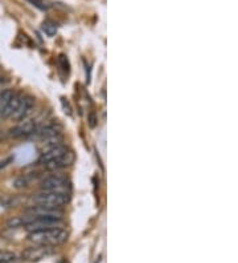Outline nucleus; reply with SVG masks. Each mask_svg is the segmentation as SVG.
Instances as JSON below:
<instances>
[{"label": "nucleus", "instance_id": "obj_1", "mask_svg": "<svg viewBox=\"0 0 238 263\" xmlns=\"http://www.w3.org/2000/svg\"><path fill=\"white\" fill-rule=\"evenodd\" d=\"M28 239L35 245L57 247L68 241V233L64 227H54V229H45V230L29 233Z\"/></svg>", "mask_w": 238, "mask_h": 263}, {"label": "nucleus", "instance_id": "obj_2", "mask_svg": "<svg viewBox=\"0 0 238 263\" xmlns=\"http://www.w3.org/2000/svg\"><path fill=\"white\" fill-rule=\"evenodd\" d=\"M69 201V193L65 191H49L43 190L33 197L35 205L39 206H47V208L60 209Z\"/></svg>", "mask_w": 238, "mask_h": 263}, {"label": "nucleus", "instance_id": "obj_3", "mask_svg": "<svg viewBox=\"0 0 238 263\" xmlns=\"http://www.w3.org/2000/svg\"><path fill=\"white\" fill-rule=\"evenodd\" d=\"M54 252H56V247L35 245L23 251L22 259L26 260V262H39V260H43L45 258H48V256L53 255Z\"/></svg>", "mask_w": 238, "mask_h": 263}, {"label": "nucleus", "instance_id": "obj_4", "mask_svg": "<svg viewBox=\"0 0 238 263\" xmlns=\"http://www.w3.org/2000/svg\"><path fill=\"white\" fill-rule=\"evenodd\" d=\"M41 189L49 190V191H65V193H68L69 182L65 175L60 174V173H54V174L48 175L43 179Z\"/></svg>", "mask_w": 238, "mask_h": 263}, {"label": "nucleus", "instance_id": "obj_5", "mask_svg": "<svg viewBox=\"0 0 238 263\" xmlns=\"http://www.w3.org/2000/svg\"><path fill=\"white\" fill-rule=\"evenodd\" d=\"M62 226H64L62 219L37 218V217H33L32 221H31L28 225H26L24 229H26L27 231H29V233H33V231H40V230H45V229H54V227H62Z\"/></svg>", "mask_w": 238, "mask_h": 263}, {"label": "nucleus", "instance_id": "obj_6", "mask_svg": "<svg viewBox=\"0 0 238 263\" xmlns=\"http://www.w3.org/2000/svg\"><path fill=\"white\" fill-rule=\"evenodd\" d=\"M37 129V122L35 120H22L20 124H18L16 126L10 130V136L12 139H23V137H28V136L33 135Z\"/></svg>", "mask_w": 238, "mask_h": 263}, {"label": "nucleus", "instance_id": "obj_7", "mask_svg": "<svg viewBox=\"0 0 238 263\" xmlns=\"http://www.w3.org/2000/svg\"><path fill=\"white\" fill-rule=\"evenodd\" d=\"M27 213H29L31 216L37 217V218H56V219H62V212L60 209L56 208H47V206H32L31 209L27 210Z\"/></svg>", "mask_w": 238, "mask_h": 263}, {"label": "nucleus", "instance_id": "obj_8", "mask_svg": "<svg viewBox=\"0 0 238 263\" xmlns=\"http://www.w3.org/2000/svg\"><path fill=\"white\" fill-rule=\"evenodd\" d=\"M33 106H35V99L31 97V96H24L20 102V105L18 106V109L12 114V120L15 121H22V120H26L28 114L32 112Z\"/></svg>", "mask_w": 238, "mask_h": 263}, {"label": "nucleus", "instance_id": "obj_9", "mask_svg": "<svg viewBox=\"0 0 238 263\" xmlns=\"http://www.w3.org/2000/svg\"><path fill=\"white\" fill-rule=\"evenodd\" d=\"M68 150V148L62 145V144L61 145L52 146V148H47V149L41 153V156H40V162L44 165L53 162V161L58 160V158L61 157L62 154H65Z\"/></svg>", "mask_w": 238, "mask_h": 263}, {"label": "nucleus", "instance_id": "obj_10", "mask_svg": "<svg viewBox=\"0 0 238 263\" xmlns=\"http://www.w3.org/2000/svg\"><path fill=\"white\" fill-rule=\"evenodd\" d=\"M23 97H24L23 93H20V92H14V95H12V97L10 99V101L7 102V105H6V108H4L3 114H2V118H3V120H6V118H11L12 114L16 112V109H18V106L20 105Z\"/></svg>", "mask_w": 238, "mask_h": 263}, {"label": "nucleus", "instance_id": "obj_11", "mask_svg": "<svg viewBox=\"0 0 238 263\" xmlns=\"http://www.w3.org/2000/svg\"><path fill=\"white\" fill-rule=\"evenodd\" d=\"M39 173H28V174H23L20 175L19 178H16L15 181V187H18V189H23V187H27L31 185L33 179L36 178Z\"/></svg>", "mask_w": 238, "mask_h": 263}, {"label": "nucleus", "instance_id": "obj_12", "mask_svg": "<svg viewBox=\"0 0 238 263\" xmlns=\"http://www.w3.org/2000/svg\"><path fill=\"white\" fill-rule=\"evenodd\" d=\"M14 95V91L12 89H6L0 93V118H2V114L4 112V108L7 105V102L10 101V99Z\"/></svg>", "mask_w": 238, "mask_h": 263}, {"label": "nucleus", "instance_id": "obj_13", "mask_svg": "<svg viewBox=\"0 0 238 263\" xmlns=\"http://www.w3.org/2000/svg\"><path fill=\"white\" fill-rule=\"evenodd\" d=\"M41 29H43L45 35H48V36L51 37L57 33V26H56V23H53L52 20H45V22L43 23V26H41Z\"/></svg>", "mask_w": 238, "mask_h": 263}, {"label": "nucleus", "instance_id": "obj_14", "mask_svg": "<svg viewBox=\"0 0 238 263\" xmlns=\"http://www.w3.org/2000/svg\"><path fill=\"white\" fill-rule=\"evenodd\" d=\"M16 259H18V256L14 252L0 250V263H14Z\"/></svg>", "mask_w": 238, "mask_h": 263}, {"label": "nucleus", "instance_id": "obj_15", "mask_svg": "<svg viewBox=\"0 0 238 263\" xmlns=\"http://www.w3.org/2000/svg\"><path fill=\"white\" fill-rule=\"evenodd\" d=\"M31 3L33 4V6H36L37 8H40V10H43V11H45V10H48V6L45 3H44L43 0H29Z\"/></svg>", "mask_w": 238, "mask_h": 263}, {"label": "nucleus", "instance_id": "obj_16", "mask_svg": "<svg viewBox=\"0 0 238 263\" xmlns=\"http://www.w3.org/2000/svg\"><path fill=\"white\" fill-rule=\"evenodd\" d=\"M12 161H14V157H7V158H4V160H0V172H2L3 169L7 168L8 165L11 164Z\"/></svg>", "mask_w": 238, "mask_h": 263}]
</instances>
